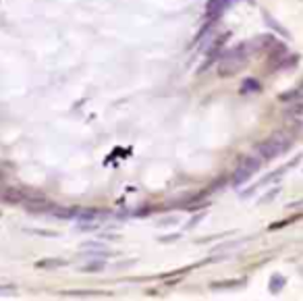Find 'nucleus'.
<instances>
[{
  "instance_id": "obj_1",
  "label": "nucleus",
  "mask_w": 303,
  "mask_h": 301,
  "mask_svg": "<svg viewBox=\"0 0 303 301\" xmlns=\"http://www.w3.org/2000/svg\"><path fill=\"white\" fill-rule=\"evenodd\" d=\"M247 66V50L245 46L231 48L218 56V75L220 77H233Z\"/></svg>"
},
{
  "instance_id": "obj_2",
  "label": "nucleus",
  "mask_w": 303,
  "mask_h": 301,
  "mask_svg": "<svg viewBox=\"0 0 303 301\" xmlns=\"http://www.w3.org/2000/svg\"><path fill=\"white\" fill-rule=\"evenodd\" d=\"M289 137L284 135V133H272L268 139H264L260 145H258V152H260V156L262 158H266V160H272V158H276V156H280L284 149L289 147Z\"/></svg>"
},
{
  "instance_id": "obj_3",
  "label": "nucleus",
  "mask_w": 303,
  "mask_h": 301,
  "mask_svg": "<svg viewBox=\"0 0 303 301\" xmlns=\"http://www.w3.org/2000/svg\"><path fill=\"white\" fill-rule=\"evenodd\" d=\"M260 166H262V162H260V158H256V156H245V158H241L237 171H235V175H233L235 185H243V183H247L251 177H254V175L260 171Z\"/></svg>"
},
{
  "instance_id": "obj_4",
  "label": "nucleus",
  "mask_w": 303,
  "mask_h": 301,
  "mask_svg": "<svg viewBox=\"0 0 303 301\" xmlns=\"http://www.w3.org/2000/svg\"><path fill=\"white\" fill-rule=\"evenodd\" d=\"M23 204H25L27 212H31V214H42V212H48V210H54V206L50 204L42 193H29V195H25L23 197Z\"/></svg>"
},
{
  "instance_id": "obj_5",
  "label": "nucleus",
  "mask_w": 303,
  "mask_h": 301,
  "mask_svg": "<svg viewBox=\"0 0 303 301\" xmlns=\"http://www.w3.org/2000/svg\"><path fill=\"white\" fill-rule=\"evenodd\" d=\"M231 3H235V0H208L206 3V15L210 17V19H214V17L220 15Z\"/></svg>"
},
{
  "instance_id": "obj_6",
  "label": "nucleus",
  "mask_w": 303,
  "mask_h": 301,
  "mask_svg": "<svg viewBox=\"0 0 303 301\" xmlns=\"http://www.w3.org/2000/svg\"><path fill=\"white\" fill-rule=\"evenodd\" d=\"M0 197H3V202H7V204H21L25 193L21 189H17V187H5L3 193H0Z\"/></svg>"
},
{
  "instance_id": "obj_7",
  "label": "nucleus",
  "mask_w": 303,
  "mask_h": 301,
  "mask_svg": "<svg viewBox=\"0 0 303 301\" xmlns=\"http://www.w3.org/2000/svg\"><path fill=\"white\" fill-rule=\"evenodd\" d=\"M251 44H254V48L256 50H264V48H274L278 42L274 40V36H272V33H262V36H258L254 42H251Z\"/></svg>"
},
{
  "instance_id": "obj_8",
  "label": "nucleus",
  "mask_w": 303,
  "mask_h": 301,
  "mask_svg": "<svg viewBox=\"0 0 303 301\" xmlns=\"http://www.w3.org/2000/svg\"><path fill=\"white\" fill-rule=\"evenodd\" d=\"M256 92H260V81H258V79H251V77L243 79V83H241V94H256Z\"/></svg>"
},
{
  "instance_id": "obj_9",
  "label": "nucleus",
  "mask_w": 303,
  "mask_h": 301,
  "mask_svg": "<svg viewBox=\"0 0 303 301\" xmlns=\"http://www.w3.org/2000/svg\"><path fill=\"white\" fill-rule=\"evenodd\" d=\"M284 282H287V280H284V276L274 274V276H272V280H270V291H272V293H280V291H282V287H284Z\"/></svg>"
},
{
  "instance_id": "obj_10",
  "label": "nucleus",
  "mask_w": 303,
  "mask_h": 301,
  "mask_svg": "<svg viewBox=\"0 0 303 301\" xmlns=\"http://www.w3.org/2000/svg\"><path fill=\"white\" fill-rule=\"evenodd\" d=\"M62 260H42L38 262V268H52V266H62Z\"/></svg>"
},
{
  "instance_id": "obj_11",
  "label": "nucleus",
  "mask_w": 303,
  "mask_h": 301,
  "mask_svg": "<svg viewBox=\"0 0 303 301\" xmlns=\"http://www.w3.org/2000/svg\"><path fill=\"white\" fill-rule=\"evenodd\" d=\"M66 297H94V295H102V293H94V291H71L64 293Z\"/></svg>"
},
{
  "instance_id": "obj_12",
  "label": "nucleus",
  "mask_w": 303,
  "mask_h": 301,
  "mask_svg": "<svg viewBox=\"0 0 303 301\" xmlns=\"http://www.w3.org/2000/svg\"><path fill=\"white\" fill-rule=\"evenodd\" d=\"M104 268V264H90V266H83V270L86 272H98V270H102Z\"/></svg>"
},
{
  "instance_id": "obj_13",
  "label": "nucleus",
  "mask_w": 303,
  "mask_h": 301,
  "mask_svg": "<svg viewBox=\"0 0 303 301\" xmlns=\"http://www.w3.org/2000/svg\"><path fill=\"white\" fill-rule=\"evenodd\" d=\"M13 287H0V293H11Z\"/></svg>"
},
{
  "instance_id": "obj_14",
  "label": "nucleus",
  "mask_w": 303,
  "mask_h": 301,
  "mask_svg": "<svg viewBox=\"0 0 303 301\" xmlns=\"http://www.w3.org/2000/svg\"><path fill=\"white\" fill-rule=\"evenodd\" d=\"M5 181V175H3V171H0V183H3Z\"/></svg>"
},
{
  "instance_id": "obj_15",
  "label": "nucleus",
  "mask_w": 303,
  "mask_h": 301,
  "mask_svg": "<svg viewBox=\"0 0 303 301\" xmlns=\"http://www.w3.org/2000/svg\"><path fill=\"white\" fill-rule=\"evenodd\" d=\"M0 193H3V187H0Z\"/></svg>"
}]
</instances>
